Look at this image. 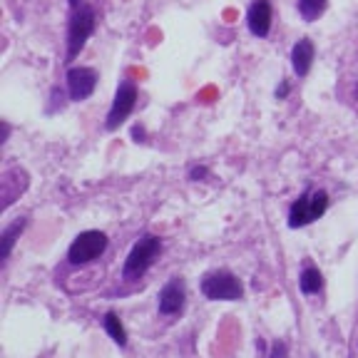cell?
I'll return each instance as SVG.
<instances>
[{
    "label": "cell",
    "mask_w": 358,
    "mask_h": 358,
    "mask_svg": "<svg viewBox=\"0 0 358 358\" xmlns=\"http://www.w3.org/2000/svg\"><path fill=\"white\" fill-rule=\"evenodd\" d=\"M326 207H329V194L321 192V189H318V192H306L304 197L296 199L294 207H291L289 227L299 229V227H306V224L316 222V219L324 216Z\"/></svg>",
    "instance_id": "obj_1"
},
{
    "label": "cell",
    "mask_w": 358,
    "mask_h": 358,
    "mask_svg": "<svg viewBox=\"0 0 358 358\" xmlns=\"http://www.w3.org/2000/svg\"><path fill=\"white\" fill-rule=\"evenodd\" d=\"M269 358H289V351H286V343L284 341H276L271 346V353H269Z\"/></svg>",
    "instance_id": "obj_15"
},
{
    "label": "cell",
    "mask_w": 358,
    "mask_h": 358,
    "mask_svg": "<svg viewBox=\"0 0 358 358\" xmlns=\"http://www.w3.org/2000/svg\"><path fill=\"white\" fill-rule=\"evenodd\" d=\"M97 73L92 68H70L68 70V90L75 103H82L95 92Z\"/></svg>",
    "instance_id": "obj_7"
},
{
    "label": "cell",
    "mask_w": 358,
    "mask_h": 358,
    "mask_svg": "<svg viewBox=\"0 0 358 358\" xmlns=\"http://www.w3.org/2000/svg\"><path fill=\"white\" fill-rule=\"evenodd\" d=\"M207 174V170H202V167H199V170H194L192 172V177H194V179H197V177H204Z\"/></svg>",
    "instance_id": "obj_16"
},
{
    "label": "cell",
    "mask_w": 358,
    "mask_h": 358,
    "mask_svg": "<svg viewBox=\"0 0 358 358\" xmlns=\"http://www.w3.org/2000/svg\"><path fill=\"white\" fill-rule=\"evenodd\" d=\"M202 294L211 301H239L244 296V286L234 274L211 271L202 278Z\"/></svg>",
    "instance_id": "obj_2"
},
{
    "label": "cell",
    "mask_w": 358,
    "mask_h": 358,
    "mask_svg": "<svg viewBox=\"0 0 358 358\" xmlns=\"http://www.w3.org/2000/svg\"><path fill=\"white\" fill-rule=\"evenodd\" d=\"M159 249H162L159 239L152 237V234H144V237L140 239V241H137L135 246H132L130 256H127V262H125V278L142 276V274L147 271V269L154 264V259L159 256Z\"/></svg>",
    "instance_id": "obj_3"
},
{
    "label": "cell",
    "mask_w": 358,
    "mask_h": 358,
    "mask_svg": "<svg viewBox=\"0 0 358 358\" xmlns=\"http://www.w3.org/2000/svg\"><path fill=\"white\" fill-rule=\"evenodd\" d=\"M184 281L182 278H172L165 289L159 291V313L172 316V313H179L184 306Z\"/></svg>",
    "instance_id": "obj_9"
},
{
    "label": "cell",
    "mask_w": 358,
    "mask_h": 358,
    "mask_svg": "<svg viewBox=\"0 0 358 358\" xmlns=\"http://www.w3.org/2000/svg\"><path fill=\"white\" fill-rule=\"evenodd\" d=\"M135 105H137V87L132 85L130 80H125V82L117 87V92H114L112 107H110V112H107V122H105V127H107L110 132L117 130V127L132 114Z\"/></svg>",
    "instance_id": "obj_6"
},
{
    "label": "cell",
    "mask_w": 358,
    "mask_h": 358,
    "mask_svg": "<svg viewBox=\"0 0 358 358\" xmlns=\"http://www.w3.org/2000/svg\"><path fill=\"white\" fill-rule=\"evenodd\" d=\"M132 137H135V140L137 137H142V127H135V130H132Z\"/></svg>",
    "instance_id": "obj_17"
},
{
    "label": "cell",
    "mask_w": 358,
    "mask_h": 358,
    "mask_svg": "<svg viewBox=\"0 0 358 358\" xmlns=\"http://www.w3.org/2000/svg\"><path fill=\"white\" fill-rule=\"evenodd\" d=\"M92 30H95V13L90 6H80L68 25V60H75L80 55Z\"/></svg>",
    "instance_id": "obj_4"
},
{
    "label": "cell",
    "mask_w": 358,
    "mask_h": 358,
    "mask_svg": "<svg viewBox=\"0 0 358 358\" xmlns=\"http://www.w3.org/2000/svg\"><path fill=\"white\" fill-rule=\"evenodd\" d=\"M70 3H73V6H75V8H77V6H80V3H82V0H70Z\"/></svg>",
    "instance_id": "obj_18"
},
{
    "label": "cell",
    "mask_w": 358,
    "mask_h": 358,
    "mask_svg": "<svg viewBox=\"0 0 358 358\" xmlns=\"http://www.w3.org/2000/svg\"><path fill=\"white\" fill-rule=\"evenodd\" d=\"M246 23H249L251 35L256 38H267L271 30V3L269 0H254L246 13Z\"/></svg>",
    "instance_id": "obj_8"
},
{
    "label": "cell",
    "mask_w": 358,
    "mask_h": 358,
    "mask_svg": "<svg viewBox=\"0 0 358 358\" xmlns=\"http://www.w3.org/2000/svg\"><path fill=\"white\" fill-rule=\"evenodd\" d=\"M105 329H107L110 338H112L117 346H125V343H127V331H125V326H122V321H119L114 313H107V316H105Z\"/></svg>",
    "instance_id": "obj_12"
},
{
    "label": "cell",
    "mask_w": 358,
    "mask_h": 358,
    "mask_svg": "<svg viewBox=\"0 0 358 358\" xmlns=\"http://www.w3.org/2000/svg\"><path fill=\"white\" fill-rule=\"evenodd\" d=\"M326 10V0H299V13L306 23H313Z\"/></svg>",
    "instance_id": "obj_13"
},
{
    "label": "cell",
    "mask_w": 358,
    "mask_h": 358,
    "mask_svg": "<svg viewBox=\"0 0 358 358\" xmlns=\"http://www.w3.org/2000/svg\"><path fill=\"white\" fill-rule=\"evenodd\" d=\"M299 286H301L304 294H316V291H321V286H324L321 271H318V269H313V267L304 269L301 278H299Z\"/></svg>",
    "instance_id": "obj_11"
},
{
    "label": "cell",
    "mask_w": 358,
    "mask_h": 358,
    "mask_svg": "<svg viewBox=\"0 0 358 358\" xmlns=\"http://www.w3.org/2000/svg\"><path fill=\"white\" fill-rule=\"evenodd\" d=\"M105 249H107V237L97 229H90V232H82L75 237V241L70 244L68 259L70 264H87L97 259Z\"/></svg>",
    "instance_id": "obj_5"
},
{
    "label": "cell",
    "mask_w": 358,
    "mask_h": 358,
    "mask_svg": "<svg viewBox=\"0 0 358 358\" xmlns=\"http://www.w3.org/2000/svg\"><path fill=\"white\" fill-rule=\"evenodd\" d=\"M311 63H313V43L308 38L299 40L291 50V65H294V73L299 77H306L308 70H311Z\"/></svg>",
    "instance_id": "obj_10"
},
{
    "label": "cell",
    "mask_w": 358,
    "mask_h": 358,
    "mask_svg": "<svg viewBox=\"0 0 358 358\" xmlns=\"http://www.w3.org/2000/svg\"><path fill=\"white\" fill-rule=\"evenodd\" d=\"M23 227H25L23 219L10 224V227H6V232H3V262L10 256V249H13V244H15V239L20 237V232H23Z\"/></svg>",
    "instance_id": "obj_14"
}]
</instances>
